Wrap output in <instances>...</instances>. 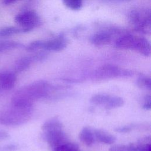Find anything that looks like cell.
Returning a JSON list of instances; mask_svg holds the SVG:
<instances>
[{"label":"cell","instance_id":"1","mask_svg":"<svg viewBox=\"0 0 151 151\" xmlns=\"http://www.w3.org/2000/svg\"><path fill=\"white\" fill-rule=\"evenodd\" d=\"M50 89V85L45 81L39 80L31 83L16 91L11 100L12 104L32 107L33 102L47 96Z\"/></svg>","mask_w":151,"mask_h":151},{"label":"cell","instance_id":"2","mask_svg":"<svg viewBox=\"0 0 151 151\" xmlns=\"http://www.w3.org/2000/svg\"><path fill=\"white\" fill-rule=\"evenodd\" d=\"M32 107L11 106L0 111V124L5 126H18L27 122L30 118Z\"/></svg>","mask_w":151,"mask_h":151},{"label":"cell","instance_id":"3","mask_svg":"<svg viewBox=\"0 0 151 151\" xmlns=\"http://www.w3.org/2000/svg\"><path fill=\"white\" fill-rule=\"evenodd\" d=\"M128 20L135 31L144 34L150 32L151 13L149 9H132L128 14Z\"/></svg>","mask_w":151,"mask_h":151},{"label":"cell","instance_id":"4","mask_svg":"<svg viewBox=\"0 0 151 151\" xmlns=\"http://www.w3.org/2000/svg\"><path fill=\"white\" fill-rule=\"evenodd\" d=\"M132 75V73L130 70L122 69L112 64H106L95 71L93 78L95 80L100 81L113 78L130 77Z\"/></svg>","mask_w":151,"mask_h":151},{"label":"cell","instance_id":"5","mask_svg":"<svg viewBox=\"0 0 151 151\" xmlns=\"http://www.w3.org/2000/svg\"><path fill=\"white\" fill-rule=\"evenodd\" d=\"M15 22L22 28H25L31 31L34 28L41 24V19L38 15L32 10L25 11L17 14L15 18Z\"/></svg>","mask_w":151,"mask_h":151},{"label":"cell","instance_id":"6","mask_svg":"<svg viewBox=\"0 0 151 151\" xmlns=\"http://www.w3.org/2000/svg\"><path fill=\"white\" fill-rule=\"evenodd\" d=\"M43 136L51 149L68 142L67 136L63 129L45 132Z\"/></svg>","mask_w":151,"mask_h":151},{"label":"cell","instance_id":"7","mask_svg":"<svg viewBox=\"0 0 151 151\" xmlns=\"http://www.w3.org/2000/svg\"><path fill=\"white\" fill-rule=\"evenodd\" d=\"M68 44V40L64 35H60L57 37L47 41H42V49L48 51L58 52L65 49Z\"/></svg>","mask_w":151,"mask_h":151},{"label":"cell","instance_id":"8","mask_svg":"<svg viewBox=\"0 0 151 151\" xmlns=\"http://www.w3.org/2000/svg\"><path fill=\"white\" fill-rule=\"evenodd\" d=\"M136 42L137 37L126 32L117 37L114 44L115 47L119 49L135 51Z\"/></svg>","mask_w":151,"mask_h":151},{"label":"cell","instance_id":"9","mask_svg":"<svg viewBox=\"0 0 151 151\" xmlns=\"http://www.w3.org/2000/svg\"><path fill=\"white\" fill-rule=\"evenodd\" d=\"M17 80L14 73L10 71L0 72V91L9 90L14 87Z\"/></svg>","mask_w":151,"mask_h":151},{"label":"cell","instance_id":"10","mask_svg":"<svg viewBox=\"0 0 151 151\" xmlns=\"http://www.w3.org/2000/svg\"><path fill=\"white\" fill-rule=\"evenodd\" d=\"M113 38L112 34L109 30H104L97 32L90 38L91 43L96 46H102L109 44Z\"/></svg>","mask_w":151,"mask_h":151},{"label":"cell","instance_id":"11","mask_svg":"<svg viewBox=\"0 0 151 151\" xmlns=\"http://www.w3.org/2000/svg\"><path fill=\"white\" fill-rule=\"evenodd\" d=\"M93 132L95 140L100 143L106 145H111L116 142V137L104 130L101 129H95L93 130Z\"/></svg>","mask_w":151,"mask_h":151},{"label":"cell","instance_id":"12","mask_svg":"<svg viewBox=\"0 0 151 151\" xmlns=\"http://www.w3.org/2000/svg\"><path fill=\"white\" fill-rule=\"evenodd\" d=\"M135 51L143 56H149L151 51L149 41L145 37H137V42Z\"/></svg>","mask_w":151,"mask_h":151},{"label":"cell","instance_id":"13","mask_svg":"<svg viewBox=\"0 0 151 151\" xmlns=\"http://www.w3.org/2000/svg\"><path fill=\"white\" fill-rule=\"evenodd\" d=\"M79 139L86 145L91 146L95 141L94 132L90 127H84L79 133Z\"/></svg>","mask_w":151,"mask_h":151},{"label":"cell","instance_id":"14","mask_svg":"<svg viewBox=\"0 0 151 151\" xmlns=\"http://www.w3.org/2000/svg\"><path fill=\"white\" fill-rule=\"evenodd\" d=\"M63 126L62 123L60 122V120L56 117H54L44 122L41 126V129L44 132H45L63 129Z\"/></svg>","mask_w":151,"mask_h":151},{"label":"cell","instance_id":"15","mask_svg":"<svg viewBox=\"0 0 151 151\" xmlns=\"http://www.w3.org/2000/svg\"><path fill=\"white\" fill-rule=\"evenodd\" d=\"M25 32H27V31L25 29L21 27L8 26L0 28V37H8L17 34Z\"/></svg>","mask_w":151,"mask_h":151},{"label":"cell","instance_id":"16","mask_svg":"<svg viewBox=\"0 0 151 151\" xmlns=\"http://www.w3.org/2000/svg\"><path fill=\"white\" fill-rule=\"evenodd\" d=\"M32 62H33V60L31 56H27L21 58L15 63V71L17 73H20L25 71L29 67Z\"/></svg>","mask_w":151,"mask_h":151},{"label":"cell","instance_id":"17","mask_svg":"<svg viewBox=\"0 0 151 151\" xmlns=\"http://www.w3.org/2000/svg\"><path fill=\"white\" fill-rule=\"evenodd\" d=\"M23 47L24 45L22 44L17 41L9 40L0 41V52L12 49L22 48Z\"/></svg>","mask_w":151,"mask_h":151},{"label":"cell","instance_id":"18","mask_svg":"<svg viewBox=\"0 0 151 151\" xmlns=\"http://www.w3.org/2000/svg\"><path fill=\"white\" fill-rule=\"evenodd\" d=\"M110 97V95L104 93H97L91 97L90 101L96 105H100L104 107L107 103Z\"/></svg>","mask_w":151,"mask_h":151},{"label":"cell","instance_id":"19","mask_svg":"<svg viewBox=\"0 0 151 151\" xmlns=\"http://www.w3.org/2000/svg\"><path fill=\"white\" fill-rule=\"evenodd\" d=\"M123 104L124 100L122 97L111 96L104 107L106 109H112L122 107Z\"/></svg>","mask_w":151,"mask_h":151},{"label":"cell","instance_id":"20","mask_svg":"<svg viewBox=\"0 0 151 151\" xmlns=\"http://www.w3.org/2000/svg\"><path fill=\"white\" fill-rule=\"evenodd\" d=\"M136 84L140 88L150 90L151 79L148 76L145 75H140L136 80Z\"/></svg>","mask_w":151,"mask_h":151},{"label":"cell","instance_id":"21","mask_svg":"<svg viewBox=\"0 0 151 151\" xmlns=\"http://www.w3.org/2000/svg\"><path fill=\"white\" fill-rule=\"evenodd\" d=\"M79 149L77 143L69 142L68 141L52 149V151H70L72 149Z\"/></svg>","mask_w":151,"mask_h":151},{"label":"cell","instance_id":"22","mask_svg":"<svg viewBox=\"0 0 151 151\" xmlns=\"http://www.w3.org/2000/svg\"><path fill=\"white\" fill-rule=\"evenodd\" d=\"M67 8L72 10H79L83 6L82 0H62Z\"/></svg>","mask_w":151,"mask_h":151},{"label":"cell","instance_id":"23","mask_svg":"<svg viewBox=\"0 0 151 151\" xmlns=\"http://www.w3.org/2000/svg\"><path fill=\"white\" fill-rule=\"evenodd\" d=\"M42 40H36L30 42L25 47V50L28 51H35L37 50L42 49Z\"/></svg>","mask_w":151,"mask_h":151},{"label":"cell","instance_id":"24","mask_svg":"<svg viewBox=\"0 0 151 151\" xmlns=\"http://www.w3.org/2000/svg\"><path fill=\"white\" fill-rule=\"evenodd\" d=\"M109 151H131L129 145H114L109 148Z\"/></svg>","mask_w":151,"mask_h":151},{"label":"cell","instance_id":"25","mask_svg":"<svg viewBox=\"0 0 151 151\" xmlns=\"http://www.w3.org/2000/svg\"><path fill=\"white\" fill-rule=\"evenodd\" d=\"M133 128V125H124L115 129V131L118 133H127L131 131Z\"/></svg>","mask_w":151,"mask_h":151},{"label":"cell","instance_id":"26","mask_svg":"<svg viewBox=\"0 0 151 151\" xmlns=\"http://www.w3.org/2000/svg\"><path fill=\"white\" fill-rule=\"evenodd\" d=\"M142 107L143 109L146 110H149L151 108V99L150 96H147L145 97L143 104L142 105Z\"/></svg>","mask_w":151,"mask_h":151},{"label":"cell","instance_id":"27","mask_svg":"<svg viewBox=\"0 0 151 151\" xmlns=\"http://www.w3.org/2000/svg\"><path fill=\"white\" fill-rule=\"evenodd\" d=\"M17 149V146L14 145H8L0 147V151H12Z\"/></svg>","mask_w":151,"mask_h":151},{"label":"cell","instance_id":"28","mask_svg":"<svg viewBox=\"0 0 151 151\" xmlns=\"http://www.w3.org/2000/svg\"><path fill=\"white\" fill-rule=\"evenodd\" d=\"M9 136V134L7 132L0 130V142L8 139Z\"/></svg>","mask_w":151,"mask_h":151},{"label":"cell","instance_id":"29","mask_svg":"<svg viewBox=\"0 0 151 151\" xmlns=\"http://www.w3.org/2000/svg\"><path fill=\"white\" fill-rule=\"evenodd\" d=\"M17 0H3V3L5 5H10L11 4L14 3Z\"/></svg>","mask_w":151,"mask_h":151},{"label":"cell","instance_id":"30","mask_svg":"<svg viewBox=\"0 0 151 151\" xmlns=\"http://www.w3.org/2000/svg\"><path fill=\"white\" fill-rule=\"evenodd\" d=\"M70 151H80V150H79L78 149H72V150H71Z\"/></svg>","mask_w":151,"mask_h":151},{"label":"cell","instance_id":"31","mask_svg":"<svg viewBox=\"0 0 151 151\" xmlns=\"http://www.w3.org/2000/svg\"><path fill=\"white\" fill-rule=\"evenodd\" d=\"M119 1H123V2H126V1H130V0H118Z\"/></svg>","mask_w":151,"mask_h":151}]
</instances>
